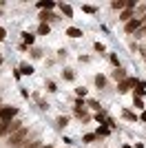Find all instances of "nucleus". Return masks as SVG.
I'll use <instances>...</instances> for the list:
<instances>
[{
  "instance_id": "14",
  "label": "nucleus",
  "mask_w": 146,
  "mask_h": 148,
  "mask_svg": "<svg viewBox=\"0 0 146 148\" xmlns=\"http://www.w3.org/2000/svg\"><path fill=\"white\" fill-rule=\"evenodd\" d=\"M106 135H111V128H109V126H104V124H102V126H97V130H95V137H97V139H100V137H106Z\"/></svg>"
},
{
  "instance_id": "16",
  "label": "nucleus",
  "mask_w": 146,
  "mask_h": 148,
  "mask_svg": "<svg viewBox=\"0 0 146 148\" xmlns=\"http://www.w3.org/2000/svg\"><path fill=\"white\" fill-rule=\"evenodd\" d=\"M128 20H133V9H124L122 16H120V22H124V25H126Z\"/></svg>"
},
{
  "instance_id": "28",
  "label": "nucleus",
  "mask_w": 146,
  "mask_h": 148,
  "mask_svg": "<svg viewBox=\"0 0 146 148\" xmlns=\"http://www.w3.org/2000/svg\"><path fill=\"white\" fill-rule=\"evenodd\" d=\"M95 119L100 122V126H102V124L106 122V113H104V111H97V113H95Z\"/></svg>"
},
{
  "instance_id": "31",
  "label": "nucleus",
  "mask_w": 146,
  "mask_h": 148,
  "mask_svg": "<svg viewBox=\"0 0 146 148\" xmlns=\"http://www.w3.org/2000/svg\"><path fill=\"white\" fill-rule=\"evenodd\" d=\"M82 11H84V13H95L97 9H95L93 5H82Z\"/></svg>"
},
{
  "instance_id": "1",
  "label": "nucleus",
  "mask_w": 146,
  "mask_h": 148,
  "mask_svg": "<svg viewBox=\"0 0 146 148\" xmlns=\"http://www.w3.org/2000/svg\"><path fill=\"white\" fill-rule=\"evenodd\" d=\"M27 139H29V128H27V126H22L20 130H16L13 135L7 137L5 144H7V148H20L24 142H27Z\"/></svg>"
},
{
  "instance_id": "41",
  "label": "nucleus",
  "mask_w": 146,
  "mask_h": 148,
  "mask_svg": "<svg viewBox=\"0 0 146 148\" xmlns=\"http://www.w3.org/2000/svg\"><path fill=\"white\" fill-rule=\"evenodd\" d=\"M144 60H146V53H144Z\"/></svg>"
},
{
  "instance_id": "18",
  "label": "nucleus",
  "mask_w": 146,
  "mask_h": 148,
  "mask_svg": "<svg viewBox=\"0 0 146 148\" xmlns=\"http://www.w3.org/2000/svg\"><path fill=\"white\" fill-rule=\"evenodd\" d=\"M55 126H58V128H67L69 126V117L67 115H60V117L55 119Z\"/></svg>"
},
{
  "instance_id": "34",
  "label": "nucleus",
  "mask_w": 146,
  "mask_h": 148,
  "mask_svg": "<svg viewBox=\"0 0 146 148\" xmlns=\"http://www.w3.org/2000/svg\"><path fill=\"white\" fill-rule=\"evenodd\" d=\"M5 38H7V31H5V27H0V42H2Z\"/></svg>"
},
{
  "instance_id": "23",
  "label": "nucleus",
  "mask_w": 146,
  "mask_h": 148,
  "mask_svg": "<svg viewBox=\"0 0 146 148\" xmlns=\"http://www.w3.org/2000/svg\"><path fill=\"white\" fill-rule=\"evenodd\" d=\"M49 33H51V27L49 25H40L38 27V36H49Z\"/></svg>"
},
{
  "instance_id": "15",
  "label": "nucleus",
  "mask_w": 146,
  "mask_h": 148,
  "mask_svg": "<svg viewBox=\"0 0 146 148\" xmlns=\"http://www.w3.org/2000/svg\"><path fill=\"white\" fill-rule=\"evenodd\" d=\"M93 82H95V88H100V91H102V88H106V77H104L102 73L95 75V80H93Z\"/></svg>"
},
{
  "instance_id": "7",
  "label": "nucleus",
  "mask_w": 146,
  "mask_h": 148,
  "mask_svg": "<svg viewBox=\"0 0 146 148\" xmlns=\"http://www.w3.org/2000/svg\"><path fill=\"white\" fill-rule=\"evenodd\" d=\"M135 95H133V97H144V95H146V82L144 80H137V77H135Z\"/></svg>"
},
{
  "instance_id": "33",
  "label": "nucleus",
  "mask_w": 146,
  "mask_h": 148,
  "mask_svg": "<svg viewBox=\"0 0 146 148\" xmlns=\"http://www.w3.org/2000/svg\"><path fill=\"white\" fill-rule=\"evenodd\" d=\"M137 38H146V25L140 27V31H137Z\"/></svg>"
},
{
  "instance_id": "17",
  "label": "nucleus",
  "mask_w": 146,
  "mask_h": 148,
  "mask_svg": "<svg viewBox=\"0 0 146 148\" xmlns=\"http://www.w3.org/2000/svg\"><path fill=\"white\" fill-rule=\"evenodd\" d=\"M60 11H62V16L73 18V7H71V5H64V2H62V5H60Z\"/></svg>"
},
{
  "instance_id": "3",
  "label": "nucleus",
  "mask_w": 146,
  "mask_h": 148,
  "mask_svg": "<svg viewBox=\"0 0 146 148\" xmlns=\"http://www.w3.org/2000/svg\"><path fill=\"white\" fill-rule=\"evenodd\" d=\"M22 128V122L20 119H13V122H9V124H2L0 122V137H9V135H13L16 130H20Z\"/></svg>"
},
{
  "instance_id": "11",
  "label": "nucleus",
  "mask_w": 146,
  "mask_h": 148,
  "mask_svg": "<svg viewBox=\"0 0 146 148\" xmlns=\"http://www.w3.org/2000/svg\"><path fill=\"white\" fill-rule=\"evenodd\" d=\"M67 36L73 38V40H78V38H82L84 33H82V29H78V27H69V29H67Z\"/></svg>"
},
{
  "instance_id": "10",
  "label": "nucleus",
  "mask_w": 146,
  "mask_h": 148,
  "mask_svg": "<svg viewBox=\"0 0 146 148\" xmlns=\"http://www.w3.org/2000/svg\"><path fill=\"white\" fill-rule=\"evenodd\" d=\"M38 9H42V11H53L55 2L53 0H40V2H38Z\"/></svg>"
},
{
  "instance_id": "12",
  "label": "nucleus",
  "mask_w": 146,
  "mask_h": 148,
  "mask_svg": "<svg viewBox=\"0 0 146 148\" xmlns=\"http://www.w3.org/2000/svg\"><path fill=\"white\" fill-rule=\"evenodd\" d=\"M33 42H36V36L29 33V31H24V33H22V44H24V47H31Z\"/></svg>"
},
{
  "instance_id": "4",
  "label": "nucleus",
  "mask_w": 146,
  "mask_h": 148,
  "mask_svg": "<svg viewBox=\"0 0 146 148\" xmlns=\"http://www.w3.org/2000/svg\"><path fill=\"white\" fill-rule=\"evenodd\" d=\"M86 102L84 99H75V104H73V113H75V117H80V119H84V122H89L91 119V115L86 113Z\"/></svg>"
},
{
  "instance_id": "27",
  "label": "nucleus",
  "mask_w": 146,
  "mask_h": 148,
  "mask_svg": "<svg viewBox=\"0 0 146 148\" xmlns=\"http://www.w3.org/2000/svg\"><path fill=\"white\" fill-rule=\"evenodd\" d=\"M40 146H42V144L38 142V139H33V142H27V144H22L20 148H40Z\"/></svg>"
},
{
  "instance_id": "8",
  "label": "nucleus",
  "mask_w": 146,
  "mask_h": 148,
  "mask_svg": "<svg viewBox=\"0 0 146 148\" xmlns=\"http://www.w3.org/2000/svg\"><path fill=\"white\" fill-rule=\"evenodd\" d=\"M38 20H40V25H49V22H53V20H60L55 13H51V11H42L40 16H38Z\"/></svg>"
},
{
  "instance_id": "20",
  "label": "nucleus",
  "mask_w": 146,
  "mask_h": 148,
  "mask_svg": "<svg viewBox=\"0 0 146 148\" xmlns=\"http://www.w3.org/2000/svg\"><path fill=\"white\" fill-rule=\"evenodd\" d=\"M111 9H115V11L126 9V2H124V0H113V2H111Z\"/></svg>"
},
{
  "instance_id": "2",
  "label": "nucleus",
  "mask_w": 146,
  "mask_h": 148,
  "mask_svg": "<svg viewBox=\"0 0 146 148\" xmlns=\"http://www.w3.org/2000/svg\"><path fill=\"white\" fill-rule=\"evenodd\" d=\"M18 117V108L16 106H0V122L2 124H9Z\"/></svg>"
},
{
  "instance_id": "22",
  "label": "nucleus",
  "mask_w": 146,
  "mask_h": 148,
  "mask_svg": "<svg viewBox=\"0 0 146 148\" xmlns=\"http://www.w3.org/2000/svg\"><path fill=\"white\" fill-rule=\"evenodd\" d=\"M133 106L137 108V111H146V106H144V99H142V97H133Z\"/></svg>"
},
{
  "instance_id": "42",
  "label": "nucleus",
  "mask_w": 146,
  "mask_h": 148,
  "mask_svg": "<svg viewBox=\"0 0 146 148\" xmlns=\"http://www.w3.org/2000/svg\"><path fill=\"white\" fill-rule=\"evenodd\" d=\"M0 106H2V104H0Z\"/></svg>"
},
{
  "instance_id": "38",
  "label": "nucleus",
  "mask_w": 146,
  "mask_h": 148,
  "mask_svg": "<svg viewBox=\"0 0 146 148\" xmlns=\"http://www.w3.org/2000/svg\"><path fill=\"white\" fill-rule=\"evenodd\" d=\"M120 148H133V146H128V144H124V146H120Z\"/></svg>"
},
{
  "instance_id": "29",
  "label": "nucleus",
  "mask_w": 146,
  "mask_h": 148,
  "mask_svg": "<svg viewBox=\"0 0 146 148\" xmlns=\"http://www.w3.org/2000/svg\"><path fill=\"white\" fill-rule=\"evenodd\" d=\"M109 60H111V64H113V66H115V69L120 66V58H117L115 53H109Z\"/></svg>"
},
{
  "instance_id": "35",
  "label": "nucleus",
  "mask_w": 146,
  "mask_h": 148,
  "mask_svg": "<svg viewBox=\"0 0 146 148\" xmlns=\"http://www.w3.org/2000/svg\"><path fill=\"white\" fill-rule=\"evenodd\" d=\"M80 62H84V64H86V62H91V58H89V56H80Z\"/></svg>"
},
{
  "instance_id": "37",
  "label": "nucleus",
  "mask_w": 146,
  "mask_h": 148,
  "mask_svg": "<svg viewBox=\"0 0 146 148\" xmlns=\"http://www.w3.org/2000/svg\"><path fill=\"white\" fill-rule=\"evenodd\" d=\"M135 148H144V144H135Z\"/></svg>"
},
{
  "instance_id": "32",
  "label": "nucleus",
  "mask_w": 146,
  "mask_h": 148,
  "mask_svg": "<svg viewBox=\"0 0 146 148\" xmlns=\"http://www.w3.org/2000/svg\"><path fill=\"white\" fill-rule=\"evenodd\" d=\"M93 49H95L97 53H104V51H106V47H104L102 42H95V44H93Z\"/></svg>"
},
{
  "instance_id": "26",
  "label": "nucleus",
  "mask_w": 146,
  "mask_h": 148,
  "mask_svg": "<svg viewBox=\"0 0 146 148\" xmlns=\"http://www.w3.org/2000/svg\"><path fill=\"white\" fill-rule=\"evenodd\" d=\"M86 106H89V108H93V111H102V108H100V102H97V99H89V102H86Z\"/></svg>"
},
{
  "instance_id": "24",
  "label": "nucleus",
  "mask_w": 146,
  "mask_h": 148,
  "mask_svg": "<svg viewBox=\"0 0 146 148\" xmlns=\"http://www.w3.org/2000/svg\"><path fill=\"white\" fill-rule=\"evenodd\" d=\"M97 137H95V133H86V135H82V142L84 144H93Z\"/></svg>"
},
{
  "instance_id": "21",
  "label": "nucleus",
  "mask_w": 146,
  "mask_h": 148,
  "mask_svg": "<svg viewBox=\"0 0 146 148\" xmlns=\"http://www.w3.org/2000/svg\"><path fill=\"white\" fill-rule=\"evenodd\" d=\"M62 77H64L67 82H73L75 80V73H73L71 69H64V71H62Z\"/></svg>"
},
{
  "instance_id": "19",
  "label": "nucleus",
  "mask_w": 146,
  "mask_h": 148,
  "mask_svg": "<svg viewBox=\"0 0 146 148\" xmlns=\"http://www.w3.org/2000/svg\"><path fill=\"white\" fill-rule=\"evenodd\" d=\"M20 75H33V66L31 64H20Z\"/></svg>"
},
{
  "instance_id": "40",
  "label": "nucleus",
  "mask_w": 146,
  "mask_h": 148,
  "mask_svg": "<svg viewBox=\"0 0 146 148\" xmlns=\"http://www.w3.org/2000/svg\"><path fill=\"white\" fill-rule=\"evenodd\" d=\"M0 64H2V56H0Z\"/></svg>"
},
{
  "instance_id": "13",
  "label": "nucleus",
  "mask_w": 146,
  "mask_h": 148,
  "mask_svg": "<svg viewBox=\"0 0 146 148\" xmlns=\"http://www.w3.org/2000/svg\"><path fill=\"white\" fill-rule=\"evenodd\" d=\"M122 117L126 119V122H137V115H135L131 108H124V111H122Z\"/></svg>"
},
{
  "instance_id": "36",
  "label": "nucleus",
  "mask_w": 146,
  "mask_h": 148,
  "mask_svg": "<svg viewBox=\"0 0 146 148\" xmlns=\"http://www.w3.org/2000/svg\"><path fill=\"white\" fill-rule=\"evenodd\" d=\"M137 119H142V122L146 124V111H142V113H140V117H137Z\"/></svg>"
},
{
  "instance_id": "25",
  "label": "nucleus",
  "mask_w": 146,
  "mask_h": 148,
  "mask_svg": "<svg viewBox=\"0 0 146 148\" xmlns=\"http://www.w3.org/2000/svg\"><path fill=\"white\" fill-rule=\"evenodd\" d=\"M75 95H78V99L86 97V95H89V88H84V86H78V88H75Z\"/></svg>"
},
{
  "instance_id": "5",
  "label": "nucleus",
  "mask_w": 146,
  "mask_h": 148,
  "mask_svg": "<svg viewBox=\"0 0 146 148\" xmlns=\"http://www.w3.org/2000/svg\"><path fill=\"white\" fill-rule=\"evenodd\" d=\"M133 86H135V77H126V80L117 82V93H120V95H124V93H128Z\"/></svg>"
},
{
  "instance_id": "30",
  "label": "nucleus",
  "mask_w": 146,
  "mask_h": 148,
  "mask_svg": "<svg viewBox=\"0 0 146 148\" xmlns=\"http://www.w3.org/2000/svg\"><path fill=\"white\" fill-rule=\"evenodd\" d=\"M47 91H49V93H55V91H58V86H55L53 80H47Z\"/></svg>"
},
{
  "instance_id": "39",
  "label": "nucleus",
  "mask_w": 146,
  "mask_h": 148,
  "mask_svg": "<svg viewBox=\"0 0 146 148\" xmlns=\"http://www.w3.org/2000/svg\"><path fill=\"white\" fill-rule=\"evenodd\" d=\"M40 148H53V146H40Z\"/></svg>"
},
{
  "instance_id": "9",
  "label": "nucleus",
  "mask_w": 146,
  "mask_h": 148,
  "mask_svg": "<svg viewBox=\"0 0 146 148\" xmlns=\"http://www.w3.org/2000/svg\"><path fill=\"white\" fill-rule=\"evenodd\" d=\"M111 77L115 82H122V80H126V69L124 66H117V69H113V73H111Z\"/></svg>"
},
{
  "instance_id": "6",
  "label": "nucleus",
  "mask_w": 146,
  "mask_h": 148,
  "mask_svg": "<svg viewBox=\"0 0 146 148\" xmlns=\"http://www.w3.org/2000/svg\"><path fill=\"white\" fill-rule=\"evenodd\" d=\"M140 27H142V22H140V18H133V20H128L126 25H124V33H137L140 31Z\"/></svg>"
}]
</instances>
